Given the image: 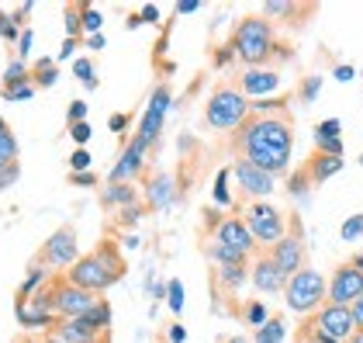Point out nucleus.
I'll return each instance as SVG.
<instances>
[{"label":"nucleus","mask_w":363,"mask_h":343,"mask_svg":"<svg viewBox=\"0 0 363 343\" xmlns=\"http://www.w3.org/2000/svg\"><path fill=\"white\" fill-rule=\"evenodd\" d=\"M167 111H169V87H156L152 97H149V108H145V114H142L139 132H135L142 143L156 146L160 132H163V118H167Z\"/></svg>","instance_id":"f3484780"},{"label":"nucleus","mask_w":363,"mask_h":343,"mask_svg":"<svg viewBox=\"0 0 363 343\" xmlns=\"http://www.w3.org/2000/svg\"><path fill=\"white\" fill-rule=\"evenodd\" d=\"M14 343H45V340H42V337H31V333H25V337H18Z\"/></svg>","instance_id":"13d9d810"},{"label":"nucleus","mask_w":363,"mask_h":343,"mask_svg":"<svg viewBox=\"0 0 363 343\" xmlns=\"http://www.w3.org/2000/svg\"><path fill=\"white\" fill-rule=\"evenodd\" d=\"M4 129H7V121H4V114H0V132H4Z\"/></svg>","instance_id":"680f3d73"},{"label":"nucleus","mask_w":363,"mask_h":343,"mask_svg":"<svg viewBox=\"0 0 363 343\" xmlns=\"http://www.w3.org/2000/svg\"><path fill=\"white\" fill-rule=\"evenodd\" d=\"M149 149H152V146L142 143L139 136H132V143L121 149L118 163H114L111 173H108V184H132V180L145 170V156H149Z\"/></svg>","instance_id":"2eb2a0df"},{"label":"nucleus","mask_w":363,"mask_h":343,"mask_svg":"<svg viewBox=\"0 0 363 343\" xmlns=\"http://www.w3.org/2000/svg\"><path fill=\"white\" fill-rule=\"evenodd\" d=\"M101 205L114 208V212H125V208H139V191L132 184H108L101 191Z\"/></svg>","instance_id":"412c9836"},{"label":"nucleus","mask_w":363,"mask_h":343,"mask_svg":"<svg viewBox=\"0 0 363 343\" xmlns=\"http://www.w3.org/2000/svg\"><path fill=\"white\" fill-rule=\"evenodd\" d=\"M235 87L250 97V101H267L270 94L280 90V73L274 66H259V70H242V77L235 80Z\"/></svg>","instance_id":"a211bd4d"},{"label":"nucleus","mask_w":363,"mask_h":343,"mask_svg":"<svg viewBox=\"0 0 363 343\" xmlns=\"http://www.w3.org/2000/svg\"><path fill=\"white\" fill-rule=\"evenodd\" d=\"M339 236L346 239V243H353V239H360L363 236V212H357V215H350L342 226H339Z\"/></svg>","instance_id":"72a5a7b5"},{"label":"nucleus","mask_w":363,"mask_h":343,"mask_svg":"<svg viewBox=\"0 0 363 343\" xmlns=\"http://www.w3.org/2000/svg\"><path fill=\"white\" fill-rule=\"evenodd\" d=\"M315 153L342 156V121L339 118H325L315 125Z\"/></svg>","instance_id":"6ab92c4d"},{"label":"nucleus","mask_w":363,"mask_h":343,"mask_svg":"<svg viewBox=\"0 0 363 343\" xmlns=\"http://www.w3.org/2000/svg\"><path fill=\"white\" fill-rule=\"evenodd\" d=\"M167 305L173 315H180V309H184V285L180 281H169L167 285Z\"/></svg>","instance_id":"4c0bfd02"},{"label":"nucleus","mask_w":363,"mask_h":343,"mask_svg":"<svg viewBox=\"0 0 363 343\" xmlns=\"http://www.w3.org/2000/svg\"><path fill=\"white\" fill-rule=\"evenodd\" d=\"M121 278H125V260H121V250L114 239H101V246L94 254H84L66 271V281L90 291V295H104Z\"/></svg>","instance_id":"7ed1b4c3"},{"label":"nucleus","mask_w":363,"mask_h":343,"mask_svg":"<svg viewBox=\"0 0 363 343\" xmlns=\"http://www.w3.org/2000/svg\"><path fill=\"white\" fill-rule=\"evenodd\" d=\"M305 326L325 343H360L363 340L357 322H353V312L342 309V305H329V302L315 315H308Z\"/></svg>","instance_id":"0eeeda50"},{"label":"nucleus","mask_w":363,"mask_h":343,"mask_svg":"<svg viewBox=\"0 0 363 343\" xmlns=\"http://www.w3.org/2000/svg\"><path fill=\"white\" fill-rule=\"evenodd\" d=\"M232 173H235V184H239V195L246 201H267L274 195V177L267 170H259L256 163L235 156L232 160Z\"/></svg>","instance_id":"ddd939ff"},{"label":"nucleus","mask_w":363,"mask_h":343,"mask_svg":"<svg viewBox=\"0 0 363 343\" xmlns=\"http://www.w3.org/2000/svg\"><path fill=\"white\" fill-rule=\"evenodd\" d=\"M250 121V97L235 84H218L204 101V125L211 132H239Z\"/></svg>","instance_id":"20e7f679"},{"label":"nucleus","mask_w":363,"mask_h":343,"mask_svg":"<svg viewBox=\"0 0 363 343\" xmlns=\"http://www.w3.org/2000/svg\"><path fill=\"white\" fill-rule=\"evenodd\" d=\"M360 163H363V153H360Z\"/></svg>","instance_id":"e2e57ef3"},{"label":"nucleus","mask_w":363,"mask_h":343,"mask_svg":"<svg viewBox=\"0 0 363 343\" xmlns=\"http://www.w3.org/2000/svg\"><path fill=\"white\" fill-rule=\"evenodd\" d=\"M308 173V180L311 184H325L329 177H335V173L342 170V156H325V153H311L308 156V163H301Z\"/></svg>","instance_id":"aec40b11"},{"label":"nucleus","mask_w":363,"mask_h":343,"mask_svg":"<svg viewBox=\"0 0 363 343\" xmlns=\"http://www.w3.org/2000/svg\"><path fill=\"white\" fill-rule=\"evenodd\" d=\"M208 219H211V239H218L225 246L239 250L242 257H256V239L250 236L242 215H225V219H218L215 212H208Z\"/></svg>","instance_id":"9b49d317"},{"label":"nucleus","mask_w":363,"mask_h":343,"mask_svg":"<svg viewBox=\"0 0 363 343\" xmlns=\"http://www.w3.org/2000/svg\"><path fill=\"white\" fill-rule=\"evenodd\" d=\"M363 295V274L360 267L350 260V263H339L333 271V278H329V295H325V302L329 305H342V309H350L357 298Z\"/></svg>","instance_id":"f8f14e48"},{"label":"nucleus","mask_w":363,"mask_h":343,"mask_svg":"<svg viewBox=\"0 0 363 343\" xmlns=\"http://www.w3.org/2000/svg\"><path fill=\"white\" fill-rule=\"evenodd\" d=\"M108 129H111V132H125V129H128V114H111V118H108Z\"/></svg>","instance_id":"8fccbe9b"},{"label":"nucleus","mask_w":363,"mask_h":343,"mask_svg":"<svg viewBox=\"0 0 363 343\" xmlns=\"http://www.w3.org/2000/svg\"><path fill=\"white\" fill-rule=\"evenodd\" d=\"M259 14L277 28V25H291V28H305L308 18L318 14V4H298V0H267L259 7Z\"/></svg>","instance_id":"4468645a"},{"label":"nucleus","mask_w":363,"mask_h":343,"mask_svg":"<svg viewBox=\"0 0 363 343\" xmlns=\"http://www.w3.org/2000/svg\"><path fill=\"white\" fill-rule=\"evenodd\" d=\"M80 14H84V4H69L66 11H62V21H66V38H80Z\"/></svg>","instance_id":"2f4dec72"},{"label":"nucleus","mask_w":363,"mask_h":343,"mask_svg":"<svg viewBox=\"0 0 363 343\" xmlns=\"http://www.w3.org/2000/svg\"><path fill=\"white\" fill-rule=\"evenodd\" d=\"M291 149H294V121L291 114L277 118H250L235 136H232V153L256 163L270 177L291 170Z\"/></svg>","instance_id":"f257e3e1"},{"label":"nucleus","mask_w":363,"mask_h":343,"mask_svg":"<svg viewBox=\"0 0 363 343\" xmlns=\"http://www.w3.org/2000/svg\"><path fill=\"white\" fill-rule=\"evenodd\" d=\"M228 49L235 62H242L246 70H259V66H270L274 59L284 62L291 59V49H284L277 42V28L263 18V14H250L242 18L235 31L228 35Z\"/></svg>","instance_id":"f03ea898"},{"label":"nucleus","mask_w":363,"mask_h":343,"mask_svg":"<svg viewBox=\"0 0 363 343\" xmlns=\"http://www.w3.org/2000/svg\"><path fill=\"white\" fill-rule=\"evenodd\" d=\"M90 167H94V156H90L86 149H77V153L69 156V170L73 173H86Z\"/></svg>","instance_id":"ea45409f"},{"label":"nucleus","mask_w":363,"mask_h":343,"mask_svg":"<svg viewBox=\"0 0 363 343\" xmlns=\"http://www.w3.org/2000/svg\"><path fill=\"white\" fill-rule=\"evenodd\" d=\"M160 343H167V340H160Z\"/></svg>","instance_id":"0e129e2a"},{"label":"nucleus","mask_w":363,"mask_h":343,"mask_svg":"<svg viewBox=\"0 0 363 343\" xmlns=\"http://www.w3.org/2000/svg\"><path fill=\"white\" fill-rule=\"evenodd\" d=\"M239 319H242L250 330H259V326L270 319V309H267V302H259V298H256V302H246V305H242Z\"/></svg>","instance_id":"c85d7f7f"},{"label":"nucleus","mask_w":363,"mask_h":343,"mask_svg":"<svg viewBox=\"0 0 363 343\" xmlns=\"http://www.w3.org/2000/svg\"><path fill=\"white\" fill-rule=\"evenodd\" d=\"M59 80V62L49 56H42L35 66H31V84H35V90H49V87H56Z\"/></svg>","instance_id":"393cba45"},{"label":"nucleus","mask_w":363,"mask_h":343,"mask_svg":"<svg viewBox=\"0 0 363 343\" xmlns=\"http://www.w3.org/2000/svg\"><path fill=\"white\" fill-rule=\"evenodd\" d=\"M52 281V274H49V267H42V263H31V271H28V278H25V285L18 288V298L14 302H25V298H31L35 291L42 285H49Z\"/></svg>","instance_id":"bb28decb"},{"label":"nucleus","mask_w":363,"mask_h":343,"mask_svg":"<svg viewBox=\"0 0 363 343\" xmlns=\"http://www.w3.org/2000/svg\"><path fill=\"white\" fill-rule=\"evenodd\" d=\"M0 90H11V87H25L31 84V70L25 66V59H11L7 62V70H4V77H0Z\"/></svg>","instance_id":"cd10ccee"},{"label":"nucleus","mask_w":363,"mask_h":343,"mask_svg":"<svg viewBox=\"0 0 363 343\" xmlns=\"http://www.w3.org/2000/svg\"><path fill=\"white\" fill-rule=\"evenodd\" d=\"M18 177H21V163H7V167H0V187H11Z\"/></svg>","instance_id":"37998d69"},{"label":"nucleus","mask_w":363,"mask_h":343,"mask_svg":"<svg viewBox=\"0 0 363 343\" xmlns=\"http://www.w3.org/2000/svg\"><path fill=\"white\" fill-rule=\"evenodd\" d=\"M350 312H353V322H357V330H360V337H363V295L350 305Z\"/></svg>","instance_id":"09e8293b"},{"label":"nucleus","mask_w":363,"mask_h":343,"mask_svg":"<svg viewBox=\"0 0 363 343\" xmlns=\"http://www.w3.org/2000/svg\"><path fill=\"white\" fill-rule=\"evenodd\" d=\"M145 191H149V195H145V205H149V208H156V212L167 208L169 201H173V177H169V173H156Z\"/></svg>","instance_id":"4be33fe9"},{"label":"nucleus","mask_w":363,"mask_h":343,"mask_svg":"<svg viewBox=\"0 0 363 343\" xmlns=\"http://www.w3.org/2000/svg\"><path fill=\"white\" fill-rule=\"evenodd\" d=\"M90 136H94V129H90L86 121H80V125H69V139L80 146V149H84V146L90 143Z\"/></svg>","instance_id":"a19ab883"},{"label":"nucleus","mask_w":363,"mask_h":343,"mask_svg":"<svg viewBox=\"0 0 363 343\" xmlns=\"http://www.w3.org/2000/svg\"><path fill=\"white\" fill-rule=\"evenodd\" d=\"M228 173H232V167H225V170H218V177H215V205H232V191H228Z\"/></svg>","instance_id":"f704fd0d"},{"label":"nucleus","mask_w":363,"mask_h":343,"mask_svg":"<svg viewBox=\"0 0 363 343\" xmlns=\"http://www.w3.org/2000/svg\"><path fill=\"white\" fill-rule=\"evenodd\" d=\"M31 53V28L21 31V38H18V59H28Z\"/></svg>","instance_id":"de8ad7c7"},{"label":"nucleus","mask_w":363,"mask_h":343,"mask_svg":"<svg viewBox=\"0 0 363 343\" xmlns=\"http://www.w3.org/2000/svg\"><path fill=\"white\" fill-rule=\"evenodd\" d=\"M7 101H28L31 94H35V84H25V87H11V90H0Z\"/></svg>","instance_id":"c03bdc74"},{"label":"nucleus","mask_w":363,"mask_h":343,"mask_svg":"<svg viewBox=\"0 0 363 343\" xmlns=\"http://www.w3.org/2000/svg\"><path fill=\"white\" fill-rule=\"evenodd\" d=\"M90 343H111V333H104V337H97V340H90Z\"/></svg>","instance_id":"bf43d9fd"},{"label":"nucleus","mask_w":363,"mask_h":343,"mask_svg":"<svg viewBox=\"0 0 363 343\" xmlns=\"http://www.w3.org/2000/svg\"><path fill=\"white\" fill-rule=\"evenodd\" d=\"M267 254H270V260L277 263L287 278H294L298 271H305V267H308V246H305V239H301L298 215H287V236H284V239H277Z\"/></svg>","instance_id":"1a4fd4ad"},{"label":"nucleus","mask_w":363,"mask_h":343,"mask_svg":"<svg viewBox=\"0 0 363 343\" xmlns=\"http://www.w3.org/2000/svg\"><path fill=\"white\" fill-rule=\"evenodd\" d=\"M86 45H90V49H104V35H90Z\"/></svg>","instance_id":"4d7b16f0"},{"label":"nucleus","mask_w":363,"mask_h":343,"mask_svg":"<svg viewBox=\"0 0 363 343\" xmlns=\"http://www.w3.org/2000/svg\"><path fill=\"white\" fill-rule=\"evenodd\" d=\"M0 38L4 42H18L21 38V31H18V21L7 14V11H0Z\"/></svg>","instance_id":"58836bf2"},{"label":"nucleus","mask_w":363,"mask_h":343,"mask_svg":"<svg viewBox=\"0 0 363 343\" xmlns=\"http://www.w3.org/2000/svg\"><path fill=\"white\" fill-rule=\"evenodd\" d=\"M7 163H18V136L11 132V125L0 132V167Z\"/></svg>","instance_id":"c756f323"},{"label":"nucleus","mask_w":363,"mask_h":343,"mask_svg":"<svg viewBox=\"0 0 363 343\" xmlns=\"http://www.w3.org/2000/svg\"><path fill=\"white\" fill-rule=\"evenodd\" d=\"M287 191H291L294 198H305L308 191H315V184L308 180L305 167H298V170H291V173H287Z\"/></svg>","instance_id":"7c9ffc66"},{"label":"nucleus","mask_w":363,"mask_h":343,"mask_svg":"<svg viewBox=\"0 0 363 343\" xmlns=\"http://www.w3.org/2000/svg\"><path fill=\"white\" fill-rule=\"evenodd\" d=\"M294 343H325V340H318L311 330H308L305 322H301V330H298V337H294Z\"/></svg>","instance_id":"3c124183"},{"label":"nucleus","mask_w":363,"mask_h":343,"mask_svg":"<svg viewBox=\"0 0 363 343\" xmlns=\"http://www.w3.org/2000/svg\"><path fill=\"white\" fill-rule=\"evenodd\" d=\"M204 257L211 260L215 267H232V263H250V257H242L239 250H232V246H225V243H218V239H208L204 246Z\"/></svg>","instance_id":"b1692460"},{"label":"nucleus","mask_w":363,"mask_h":343,"mask_svg":"<svg viewBox=\"0 0 363 343\" xmlns=\"http://www.w3.org/2000/svg\"><path fill=\"white\" fill-rule=\"evenodd\" d=\"M0 191H4V187H0Z\"/></svg>","instance_id":"69168bd1"},{"label":"nucleus","mask_w":363,"mask_h":343,"mask_svg":"<svg viewBox=\"0 0 363 343\" xmlns=\"http://www.w3.org/2000/svg\"><path fill=\"white\" fill-rule=\"evenodd\" d=\"M80 121H86V101H73L66 111V125H80Z\"/></svg>","instance_id":"79ce46f5"},{"label":"nucleus","mask_w":363,"mask_h":343,"mask_svg":"<svg viewBox=\"0 0 363 343\" xmlns=\"http://www.w3.org/2000/svg\"><path fill=\"white\" fill-rule=\"evenodd\" d=\"M325 295H329V281H325V274H318L315 267H305V271H298L287 288H284V305L291 309L294 315H315L322 305H325Z\"/></svg>","instance_id":"39448f33"},{"label":"nucleus","mask_w":363,"mask_h":343,"mask_svg":"<svg viewBox=\"0 0 363 343\" xmlns=\"http://www.w3.org/2000/svg\"><path fill=\"white\" fill-rule=\"evenodd\" d=\"M80 260V239H77V229L73 226H59L38 250L35 263L49 267V271H69L73 263Z\"/></svg>","instance_id":"6e6552de"},{"label":"nucleus","mask_w":363,"mask_h":343,"mask_svg":"<svg viewBox=\"0 0 363 343\" xmlns=\"http://www.w3.org/2000/svg\"><path fill=\"white\" fill-rule=\"evenodd\" d=\"M52 288H56V319H84L104 295H90L84 288L69 285L66 274H56L52 278Z\"/></svg>","instance_id":"9d476101"},{"label":"nucleus","mask_w":363,"mask_h":343,"mask_svg":"<svg viewBox=\"0 0 363 343\" xmlns=\"http://www.w3.org/2000/svg\"><path fill=\"white\" fill-rule=\"evenodd\" d=\"M318 90H322V77H305V80H301V90H298V101H301V104H311V101L318 97Z\"/></svg>","instance_id":"e433bc0d"},{"label":"nucleus","mask_w":363,"mask_h":343,"mask_svg":"<svg viewBox=\"0 0 363 343\" xmlns=\"http://www.w3.org/2000/svg\"><path fill=\"white\" fill-rule=\"evenodd\" d=\"M80 25H84L86 38H90V35H101V25H104V18H101V11H94L90 4H84V14H80Z\"/></svg>","instance_id":"473e14b6"},{"label":"nucleus","mask_w":363,"mask_h":343,"mask_svg":"<svg viewBox=\"0 0 363 343\" xmlns=\"http://www.w3.org/2000/svg\"><path fill=\"white\" fill-rule=\"evenodd\" d=\"M287 281H291V278L270 260V254H267V250H256V257H252V263H250V285L256 288L259 295H277V291L287 288Z\"/></svg>","instance_id":"dca6fc26"},{"label":"nucleus","mask_w":363,"mask_h":343,"mask_svg":"<svg viewBox=\"0 0 363 343\" xmlns=\"http://www.w3.org/2000/svg\"><path fill=\"white\" fill-rule=\"evenodd\" d=\"M250 281V263H232V267H215V288L239 291Z\"/></svg>","instance_id":"5701e85b"},{"label":"nucleus","mask_w":363,"mask_h":343,"mask_svg":"<svg viewBox=\"0 0 363 343\" xmlns=\"http://www.w3.org/2000/svg\"><path fill=\"white\" fill-rule=\"evenodd\" d=\"M163 340H167V343H184V340H187V330H184L180 322H169L167 337H163Z\"/></svg>","instance_id":"a18cd8bd"},{"label":"nucleus","mask_w":363,"mask_h":343,"mask_svg":"<svg viewBox=\"0 0 363 343\" xmlns=\"http://www.w3.org/2000/svg\"><path fill=\"white\" fill-rule=\"evenodd\" d=\"M194 11H197L194 0H184V4H177V14H194Z\"/></svg>","instance_id":"6e6d98bb"},{"label":"nucleus","mask_w":363,"mask_h":343,"mask_svg":"<svg viewBox=\"0 0 363 343\" xmlns=\"http://www.w3.org/2000/svg\"><path fill=\"white\" fill-rule=\"evenodd\" d=\"M287 340V319L284 315H270L256 333H252V343H284Z\"/></svg>","instance_id":"a878e982"},{"label":"nucleus","mask_w":363,"mask_h":343,"mask_svg":"<svg viewBox=\"0 0 363 343\" xmlns=\"http://www.w3.org/2000/svg\"><path fill=\"white\" fill-rule=\"evenodd\" d=\"M77 45H80V38H66V42H62V53H59V62L73 56V49H77Z\"/></svg>","instance_id":"603ef678"},{"label":"nucleus","mask_w":363,"mask_h":343,"mask_svg":"<svg viewBox=\"0 0 363 343\" xmlns=\"http://www.w3.org/2000/svg\"><path fill=\"white\" fill-rule=\"evenodd\" d=\"M242 222L256 239V250H270L277 239L287 236V215L270 201H246L242 205Z\"/></svg>","instance_id":"423d86ee"},{"label":"nucleus","mask_w":363,"mask_h":343,"mask_svg":"<svg viewBox=\"0 0 363 343\" xmlns=\"http://www.w3.org/2000/svg\"><path fill=\"white\" fill-rule=\"evenodd\" d=\"M69 184H77V187H94L97 184V173H69Z\"/></svg>","instance_id":"49530a36"},{"label":"nucleus","mask_w":363,"mask_h":343,"mask_svg":"<svg viewBox=\"0 0 363 343\" xmlns=\"http://www.w3.org/2000/svg\"><path fill=\"white\" fill-rule=\"evenodd\" d=\"M73 73L84 80L86 90H94V87H97V73H94V62H90V59H77V62H73Z\"/></svg>","instance_id":"c9c22d12"},{"label":"nucleus","mask_w":363,"mask_h":343,"mask_svg":"<svg viewBox=\"0 0 363 343\" xmlns=\"http://www.w3.org/2000/svg\"><path fill=\"white\" fill-rule=\"evenodd\" d=\"M156 18H160V11L145 4V7H142V14H139V21H156Z\"/></svg>","instance_id":"5fc2aeb1"},{"label":"nucleus","mask_w":363,"mask_h":343,"mask_svg":"<svg viewBox=\"0 0 363 343\" xmlns=\"http://www.w3.org/2000/svg\"><path fill=\"white\" fill-rule=\"evenodd\" d=\"M335 80L339 84H350L353 80V66H335Z\"/></svg>","instance_id":"864d4df0"},{"label":"nucleus","mask_w":363,"mask_h":343,"mask_svg":"<svg viewBox=\"0 0 363 343\" xmlns=\"http://www.w3.org/2000/svg\"><path fill=\"white\" fill-rule=\"evenodd\" d=\"M353 263L360 267V274H363V254H357V257H353Z\"/></svg>","instance_id":"052dcab7"}]
</instances>
